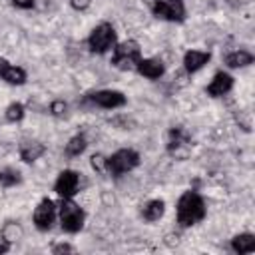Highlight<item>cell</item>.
Returning <instances> with one entry per match:
<instances>
[{
    "mask_svg": "<svg viewBox=\"0 0 255 255\" xmlns=\"http://www.w3.org/2000/svg\"><path fill=\"white\" fill-rule=\"evenodd\" d=\"M205 217V203L195 191H185L177 201V221L183 227L195 225Z\"/></svg>",
    "mask_w": 255,
    "mask_h": 255,
    "instance_id": "obj_1",
    "label": "cell"
},
{
    "mask_svg": "<svg viewBox=\"0 0 255 255\" xmlns=\"http://www.w3.org/2000/svg\"><path fill=\"white\" fill-rule=\"evenodd\" d=\"M141 54H139V46L133 40L122 42L114 46V54H112V64L118 70H129L139 62Z\"/></svg>",
    "mask_w": 255,
    "mask_h": 255,
    "instance_id": "obj_2",
    "label": "cell"
},
{
    "mask_svg": "<svg viewBox=\"0 0 255 255\" xmlns=\"http://www.w3.org/2000/svg\"><path fill=\"white\" fill-rule=\"evenodd\" d=\"M60 223L62 229L68 233H76L84 225V211L80 209L78 203L72 201V197H66L60 203Z\"/></svg>",
    "mask_w": 255,
    "mask_h": 255,
    "instance_id": "obj_3",
    "label": "cell"
},
{
    "mask_svg": "<svg viewBox=\"0 0 255 255\" xmlns=\"http://www.w3.org/2000/svg\"><path fill=\"white\" fill-rule=\"evenodd\" d=\"M88 46L96 54H106L110 48H114L116 46V30H114V26L108 24V22L96 26L92 30L90 38H88Z\"/></svg>",
    "mask_w": 255,
    "mask_h": 255,
    "instance_id": "obj_4",
    "label": "cell"
},
{
    "mask_svg": "<svg viewBox=\"0 0 255 255\" xmlns=\"http://www.w3.org/2000/svg\"><path fill=\"white\" fill-rule=\"evenodd\" d=\"M139 163V155L133 149H120L116 151L112 157H108V171H112L114 175H122L131 171L133 167H137Z\"/></svg>",
    "mask_w": 255,
    "mask_h": 255,
    "instance_id": "obj_5",
    "label": "cell"
},
{
    "mask_svg": "<svg viewBox=\"0 0 255 255\" xmlns=\"http://www.w3.org/2000/svg\"><path fill=\"white\" fill-rule=\"evenodd\" d=\"M151 10L157 18H163L169 22H181L185 16V8L179 0H157Z\"/></svg>",
    "mask_w": 255,
    "mask_h": 255,
    "instance_id": "obj_6",
    "label": "cell"
},
{
    "mask_svg": "<svg viewBox=\"0 0 255 255\" xmlns=\"http://www.w3.org/2000/svg\"><path fill=\"white\" fill-rule=\"evenodd\" d=\"M191 137L183 128H171L169 129V141H167V151L175 157H185L189 151Z\"/></svg>",
    "mask_w": 255,
    "mask_h": 255,
    "instance_id": "obj_7",
    "label": "cell"
},
{
    "mask_svg": "<svg viewBox=\"0 0 255 255\" xmlns=\"http://www.w3.org/2000/svg\"><path fill=\"white\" fill-rule=\"evenodd\" d=\"M54 219H56V205H54L52 199L44 197V199L38 203V207L34 209V225H36L40 231H48V229L52 227Z\"/></svg>",
    "mask_w": 255,
    "mask_h": 255,
    "instance_id": "obj_8",
    "label": "cell"
},
{
    "mask_svg": "<svg viewBox=\"0 0 255 255\" xmlns=\"http://www.w3.org/2000/svg\"><path fill=\"white\" fill-rule=\"evenodd\" d=\"M78 185H80V177H78V173L72 171V169H64V171L58 175L56 183H54V191H56L62 199H66V197H74L76 191H78Z\"/></svg>",
    "mask_w": 255,
    "mask_h": 255,
    "instance_id": "obj_9",
    "label": "cell"
},
{
    "mask_svg": "<svg viewBox=\"0 0 255 255\" xmlns=\"http://www.w3.org/2000/svg\"><path fill=\"white\" fill-rule=\"evenodd\" d=\"M92 102L98 104L100 108L114 110V108H122L126 104V96L122 92H116V90H102V92L92 94Z\"/></svg>",
    "mask_w": 255,
    "mask_h": 255,
    "instance_id": "obj_10",
    "label": "cell"
},
{
    "mask_svg": "<svg viewBox=\"0 0 255 255\" xmlns=\"http://www.w3.org/2000/svg\"><path fill=\"white\" fill-rule=\"evenodd\" d=\"M231 88H233V78H231L229 74H225V72H219V74H215L213 80L209 82L207 94H209L211 98H219V96H225Z\"/></svg>",
    "mask_w": 255,
    "mask_h": 255,
    "instance_id": "obj_11",
    "label": "cell"
},
{
    "mask_svg": "<svg viewBox=\"0 0 255 255\" xmlns=\"http://www.w3.org/2000/svg\"><path fill=\"white\" fill-rule=\"evenodd\" d=\"M0 78L6 80L12 86H22L26 82V72L18 66L8 64L6 60H0Z\"/></svg>",
    "mask_w": 255,
    "mask_h": 255,
    "instance_id": "obj_12",
    "label": "cell"
},
{
    "mask_svg": "<svg viewBox=\"0 0 255 255\" xmlns=\"http://www.w3.org/2000/svg\"><path fill=\"white\" fill-rule=\"evenodd\" d=\"M209 58H211L209 52H203V50H189V52H185V56H183L185 70H187V72H197L199 68H203V66L209 62Z\"/></svg>",
    "mask_w": 255,
    "mask_h": 255,
    "instance_id": "obj_13",
    "label": "cell"
},
{
    "mask_svg": "<svg viewBox=\"0 0 255 255\" xmlns=\"http://www.w3.org/2000/svg\"><path fill=\"white\" fill-rule=\"evenodd\" d=\"M135 68H137V72L141 76H145L149 80H157V78L163 76V64L159 60H153V58H147V60H141L139 58V62L135 64Z\"/></svg>",
    "mask_w": 255,
    "mask_h": 255,
    "instance_id": "obj_14",
    "label": "cell"
},
{
    "mask_svg": "<svg viewBox=\"0 0 255 255\" xmlns=\"http://www.w3.org/2000/svg\"><path fill=\"white\" fill-rule=\"evenodd\" d=\"M44 151H46V147L40 141H22L20 143V157L24 161H28V163L30 161H36Z\"/></svg>",
    "mask_w": 255,
    "mask_h": 255,
    "instance_id": "obj_15",
    "label": "cell"
},
{
    "mask_svg": "<svg viewBox=\"0 0 255 255\" xmlns=\"http://www.w3.org/2000/svg\"><path fill=\"white\" fill-rule=\"evenodd\" d=\"M231 247L235 253H251V251H255V237L251 233L235 235L231 241Z\"/></svg>",
    "mask_w": 255,
    "mask_h": 255,
    "instance_id": "obj_16",
    "label": "cell"
},
{
    "mask_svg": "<svg viewBox=\"0 0 255 255\" xmlns=\"http://www.w3.org/2000/svg\"><path fill=\"white\" fill-rule=\"evenodd\" d=\"M251 62H253V54H249L247 50H235L225 58V64L229 68H243V66H249Z\"/></svg>",
    "mask_w": 255,
    "mask_h": 255,
    "instance_id": "obj_17",
    "label": "cell"
},
{
    "mask_svg": "<svg viewBox=\"0 0 255 255\" xmlns=\"http://www.w3.org/2000/svg\"><path fill=\"white\" fill-rule=\"evenodd\" d=\"M163 211H165V203L161 199H151V201L145 203V207H143L141 213H143V217L147 221H157L163 215Z\"/></svg>",
    "mask_w": 255,
    "mask_h": 255,
    "instance_id": "obj_18",
    "label": "cell"
},
{
    "mask_svg": "<svg viewBox=\"0 0 255 255\" xmlns=\"http://www.w3.org/2000/svg\"><path fill=\"white\" fill-rule=\"evenodd\" d=\"M86 145H88V143H86V137H84V135H74V137L66 143V153L72 155V157H74V155H80V153L86 149Z\"/></svg>",
    "mask_w": 255,
    "mask_h": 255,
    "instance_id": "obj_19",
    "label": "cell"
},
{
    "mask_svg": "<svg viewBox=\"0 0 255 255\" xmlns=\"http://www.w3.org/2000/svg\"><path fill=\"white\" fill-rule=\"evenodd\" d=\"M20 181V173L12 167H6V169H0V185L4 187H12Z\"/></svg>",
    "mask_w": 255,
    "mask_h": 255,
    "instance_id": "obj_20",
    "label": "cell"
},
{
    "mask_svg": "<svg viewBox=\"0 0 255 255\" xmlns=\"http://www.w3.org/2000/svg\"><path fill=\"white\" fill-rule=\"evenodd\" d=\"M4 116H6L8 122H20V120L24 118V106H22L20 102H12V104L6 108Z\"/></svg>",
    "mask_w": 255,
    "mask_h": 255,
    "instance_id": "obj_21",
    "label": "cell"
},
{
    "mask_svg": "<svg viewBox=\"0 0 255 255\" xmlns=\"http://www.w3.org/2000/svg\"><path fill=\"white\" fill-rule=\"evenodd\" d=\"M20 235H22V229H20L16 223H12V221H10V223H6L4 231H2V237H6V239L12 243V241H16Z\"/></svg>",
    "mask_w": 255,
    "mask_h": 255,
    "instance_id": "obj_22",
    "label": "cell"
},
{
    "mask_svg": "<svg viewBox=\"0 0 255 255\" xmlns=\"http://www.w3.org/2000/svg\"><path fill=\"white\" fill-rule=\"evenodd\" d=\"M92 167H94L96 171L104 173V171H108V159H106L102 153H96V155H92Z\"/></svg>",
    "mask_w": 255,
    "mask_h": 255,
    "instance_id": "obj_23",
    "label": "cell"
},
{
    "mask_svg": "<svg viewBox=\"0 0 255 255\" xmlns=\"http://www.w3.org/2000/svg\"><path fill=\"white\" fill-rule=\"evenodd\" d=\"M50 110H52V114L54 116H58V118H62V116H66V110H68V106L64 104V102H52V106H50Z\"/></svg>",
    "mask_w": 255,
    "mask_h": 255,
    "instance_id": "obj_24",
    "label": "cell"
},
{
    "mask_svg": "<svg viewBox=\"0 0 255 255\" xmlns=\"http://www.w3.org/2000/svg\"><path fill=\"white\" fill-rule=\"evenodd\" d=\"M52 253H74V247L68 243H58L52 247Z\"/></svg>",
    "mask_w": 255,
    "mask_h": 255,
    "instance_id": "obj_25",
    "label": "cell"
},
{
    "mask_svg": "<svg viewBox=\"0 0 255 255\" xmlns=\"http://www.w3.org/2000/svg\"><path fill=\"white\" fill-rule=\"evenodd\" d=\"M90 2L92 0H70V4H72L74 10H86L90 6Z\"/></svg>",
    "mask_w": 255,
    "mask_h": 255,
    "instance_id": "obj_26",
    "label": "cell"
},
{
    "mask_svg": "<svg viewBox=\"0 0 255 255\" xmlns=\"http://www.w3.org/2000/svg\"><path fill=\"white\" fill-rule=\"evenodd\" d=\"M12 4L26 10V8H32V6H34V0H12Z\"/></svg>",
    "mask_w": 255,
    "mask_h": 255,
    "instance_id": "obj_27",
    "label": "cell"
},
{
    "mask_svg": "<svg viewBox=\"0 0 255 255\" xmlns=\"http://www.w3.org/2000/svg\"><path fill=\"white\" fill-rule=\"evenodd\" d=\"M8 249H10V241H8L6 237L0 235V253H6Z\"/></svg>",
    "mask_w": 255,
    "mask_h": 255,
    "instance_id": "obj_28",
    "label": "cell"
}]
</instances>
